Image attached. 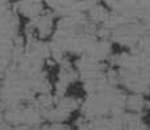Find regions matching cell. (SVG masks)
I'll use <instances>...</instances> for the list:
<instances>
[{
    "instance_id": "1",
    "label": "cell",
    "mask_w": 150,
    "mask_h": 130,
    "mask_svg": "<svg viewBox=\"0 0 150 130\" xmlns=\"http://www.w3.org/2000/svg\"><path fill=\"white\" fill-rule=\"evenodd\" d=\"M47 9V5L44 0H16L15 12L20 18L33 20Z\"/></svg>"
},
{
    "instance_id": "2",
    "label": "cell",
    "mask_w": 150,
    "mask_h": 130,
    "mask_svg": "<svg viewBox=\"0 0 150 130\" xmlns=\"http://www.w3.org/2000/svg\"><path fill=\"white\" fill-rule=\"evenodd\" d=\"M86 15H87V18H88V21H90V24L96 28V26H103L108 22V20L111 18L112 11L109 9L103 1L99 0V1L93 3V4L88 8Z\"/></svg>"
},
{
    "instance_id": "3",
    "label": "cell",
    "mask_w": 150,
    "mask_h": 130,
    "mask_svg": "<svg viewBox=\"0 0 150 130\" xmlns=\"http://www.w3.org/2000/svg\"><path fill=\"white\" fill-rule=\"evenodd\" d=\"M146 105H148V101H146V97L144 96V93H133V92H130L125 97L124 107L125 110L129 113L137 115V113L142 112L145 109Z\"/></svg>"
}]
</instances>
